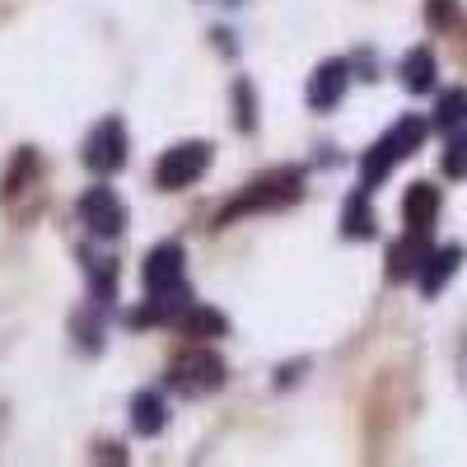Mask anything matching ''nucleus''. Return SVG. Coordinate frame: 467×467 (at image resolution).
<instances>
[{"instance_id":"obj_1","label":"nucleus","mask_w":467,"mask_h":467,"mask_svg":"<svg viewBox=\"0 0 467 467\" xmlns=\"http://www.w3.org/2000/svg\"><path fill=\"white\" fill-rule=\"evenodd\" d=\"M420 145H425V122H420V117H402V122H393L365 150V160H360V187L374 192L402 160H411Z\"/></svg>"},{"instance_id":"obj_2","label":"nucleus","mask_w":467,"mask_h":467,"mask_svg":"<svg viewBox=\"0 0 467 467\" xmlns=\"http://www.w3.org/2000/svg\"><path fill=\"white\" fill-rule=\"evenodd\" d=\"M299 192H304V173L299 169H271L262 173L257 182H248V192H239L220 215H215V229L234 224L239 215H253V211H276V206H290L299 202Z\"/></svg>"},{"instance_id":"obj_3","label":"nucleus","mask_w":467,"mask_h":467,"mask_svg":"<svg viewBox=\"0 0 467 467\" xmlns=\"http://www.w3.org/2000/svg\"><path fill=\"white\" fill-rule=\"evenodd\" d=\"M211 169V145L206 140H178L160 154V164H154V187L160 192H182L192 182H202Z\"/></svg>"},{"instance_id":"obj_4","label":"nucleus","mask_w":467,"mask_h":467,"mask_svg":"<svg viewBox=\"0 0 467 467\" xmlns=\"http://www.w3.org/2000/svg\"><path fill=\"white\" fill-rule=\"evenodd\" d=\"M169 383L178 388V393H187V398H206V393H215V388L224 383V360L215 356V350L192 346V350H182V356H173Z\"/></svg>"},{"instance_id":"obj_5","label":"nucleus","mask_w":467,"mask_h":467,"mask_svg":"<svg viewBox=\"0 0 467 467\" xmlns=\"http://www.w3.org/2000/svg\"><path fill=\"white\" fill-rule=\"evenodd\" d=\"M80 224L94 234V239H122V229H127V202L117 197L112 187H89L85 197H80Z\"/></svg>"},{"instance_id":"obj_6","label":"nucleus","mask_w":467,"mask_h":467,"mask_svg":"<svg viewBox=\"0 0 467 467\" xmlns=\"http://www.w3.org/2000/svg\"><path fill=\"white\" fill-rule=\"evenodd\" d=\"M127 127H122V117H103V122L89 131V140H85V164L94 169V173H117L127 164Z\"/></svg>"},{"instance_id":"obj_7","label":"nucleus","mask_w":467,"mask_h":467,"mask_svg":"<svg viewBox=\"0 0 467 467\" xmlns=\"http://www.w3.org/2000/svg\"><path fill=\"white\" fill-rule=\"evenodd\" d=\"M346 85H350V66L346 61H323L318 70H314V80H308V108L314 112H327V108H337L341 103V94H346Z\"/></svg>"},{"instance_id":"obj_8","label":"nucleus","mask_w":467,"mask_h":467,"mask_svg":"<svg viewBox=\"0 0 467 467\" xmlns=\"http://www.w3.org/2000/svg\"><path fill=\"white\" fill-rule=\"evenodd\" d=\"M425 257H431V244H425V234L407 229L402 239L388 248V281H416Z\"/></svg>"},{"instance_id":"obj_9","label":"nucleus","mask_w":467,"mask_h":467,"mask_svg":"<svg viewBox=\"0 0 467 467\" xmlns=\"http://www.w3.org/2000/svg\"><path fill=\"white\" fill-rule=\"evenodd\" d=\"M402 220H407V229H416V234H431L435 220H440V187L411 182L407 197H402Z\"/></svg>"},{"instance_id":"obj_10","label":"nucleus","mask_w":467,"mask_h":467,"mask_svg":"<svg viewBox=\"0 0 467 467\" xmlns=\"http://www.w3.org/2000/svg\"><path fill=\"white\" fill-rule=\"evenodd\" d=\"M164 425H169V407H164L160 393H150V388H145V393L131 398V431H136L140 440H154Z\"/></svg>"},{"instance_id":"obj_11","label":"nucleus","mask_w":467,"mask_h":467,"mask_svg":"<svg viewBox=\"0 0 467 467\" xmlns=\"http://www.w3.org/2000/svg\"><path fill=\"white\" fill-rule=\"evenodd\" d=\"M458 262H462V248H458V244L431 248V257H425V266H420V290H425V295H440V290L449 285V276L458 271Z\"/></svg>"},{"instance_id":"obj_12","label":"nucleus","mask_w":467,"mask_h":467,"mask_svg":"<svg viewBox=\"0 0 467 467\" xmlns=\"http://www.w3.org/2000/svg\"><path fill=\"white\" fill-rule=\"evenodd\" d=\"M398 75H402V85H407L411 94H431V89H435V52H431V47H411V52L402 57Z\"/></svg>"},{"instance_id":"obj_13","label":"nucleus","mask_w":467,"mask_h":467,"mask_svg":"<svg viewBox=\"0 0 467 467\" xmlns=\"http://www.w3.org/2000/svg\"><path fill=\"white\" fill-rule=\"evenodd\" d=\"M341 234H346V239H374V211L365 202V187L346 197V206H341Z\"/></svg>"},{"instance_id":"obj_14","label":"nucleus","mask_w":467,"mask_h":467,"mask_svg":"<svg viewBox=\"0 0 467 467\" xmlns=\"http://www.w3.org/2000/svg\"><path fill=\"white\" fill-rule=\"evenodd\" d=\"M33 178H37V150H19L15 160H10V169H5V178H0V202L10 206Z\"/></svg>"},{"instance_id":"obj_15","label":"nucleus","mask_w":467,"mask_h":467,"mask_svg":"<svg viewBox=\"0 0 467 467\" xmlns=\"http://www.w3.org/2000/svg\"><path fill=\"white\" fill-rule=\"evenodd\" d=\"M182 332H187V337H197V341H206V337H224V332H229V318L220 314V308L192 304L187 314H182Z\"/></svg>"},{"instance_id":"obj_16","label":"nucleus","mask_w":467,"mask_h":467,"mask_svg":"<svg viewBox=\"0 0 467 467\" xmlns=\"http://www.w3.org/2000/svg\"><path fill=\"white\" fill-rule=\"evenodd\" d=\"M467 122V89H444L435 103V127L440 131H462Z\"/></svg>"},{"instance_id":"obj_17","label":"nucleus","mask_w":467,"mask_h":467,"mask_svg":"<svg viewBox=\"0 0 467 467\" xmlns=\"http://www.w3.org/2000/svg\"><path fill=\"white\" fill-rule=\"evenodd\" d=\"M234 103H239V131H253L257 127V99H253V85L248 80L234 85Z\"/></svg>"},{"instance_id":"obj_18","label":"nucleus","mask_w":467,"mask_h":467,"mask_svg":"<svg viewBox=\"0 0 467 467\" xmlns=\"http://www.w3.org/2000/svg\"><path fill=\"white\" fill-rule=\"evenodd\" d=\"M444 173H449V178H467V136L449 140V154H444Z\"/></svg>"},{"instance_id":"obj_19","label":"nucleus","mask_w":467,"mask_h":467,"mask_svg":"<svg viewBox=\"0 0 467 467\" xmlns=\"http://www.w3.org/2000/svg\"><path fill=\"white\" fill-rule=\"evenodd\" d=\"M453 19V0H431V24H449Z\"/></svg>"}]
</instances>
